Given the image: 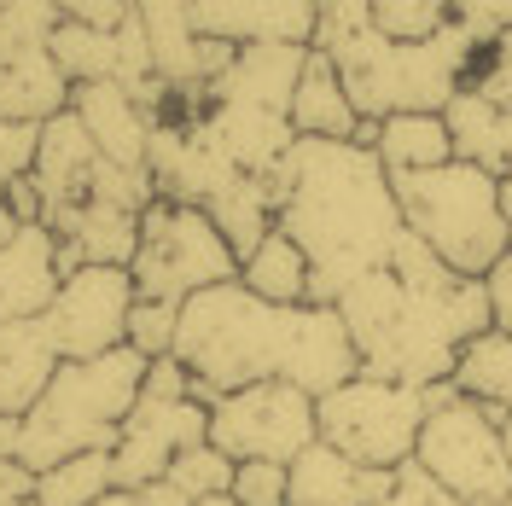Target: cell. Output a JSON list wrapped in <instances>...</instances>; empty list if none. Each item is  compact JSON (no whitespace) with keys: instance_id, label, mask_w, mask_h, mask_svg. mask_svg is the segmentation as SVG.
<instances>
[{"instance_id":"cell-1","label":"cell","mask_w":512,"mask_h":506,"mask_svg":"<svg viewBox=\"0 0 512 506\" xmlns=\"http://www.w3.org/2000/svg\"><path fill=\"white\" fill-rule=\"evenodd\" d=\"M192 379V396L210 408L216 396H233L245 384L286 379L309 396H326L344 379L361 373L355 344L332 303H262L239 280L210 285L181 303L175 320V349H169Z\"/></svg>"},{"instance_id":"cell-2","label":"cell","mask_w":512,"mask_h":506,"mask_svg":"<svg viewBox=\"0 0 512 506\" xmlns=\"http://www.w3.org/2000/svg\"><path fill=\"white\" fill-rule=\"evenodd\" d=\"M274 227L309 256V303H332L361 274L390 262L402 210L384 163L355 140H297L268 175Z\"/></svg>"},{"instance_id":"cell-3","label":"cell","mask_w":512,"mask_h":506,"mask_svg":"<svg viewBox=\"0 0 512 506\" xmlns=\"http://www.w3.org/2000/svg\"><path fill=\"white\" fill-rule=\"evenodd\" d=\"M309 47H320L338 64V82L350 94L355 117L384 123L396 111H443L466 88L483 53V35L448 18L425 41H390L367 24V12L355 0H320V24Z\"/></svg>"},{"instance_id":"cell-4","label":"cell","mask_w":512,"mask_h":506,"mask_svg":"<svg viewBox=\"0 0 512 506\" xmlns=\"http://www.w3.org/2000/svg\"><path fill=\"white\" fill-rule=\"evenodd\" d=\"M140 379H146V355L134 349H105L94 361H59L53 384L35 396L24 413V443H18V466L24 472H47L70 454H94L117 443L123 419L140 402Z\"/></svg>"},{"instance_id":"cell-5","label":"cell","mask_w":512,"mask_h":506,"mask_svg":"<svg viewBox=\"0 0 512 506\" xmlns=\"http://www.w3.org/2000/svg\"><path fill=\"white\" fill-rule=\"evenodd\" d=\"M390 192H396L402 227L431 256H443L454 274H466V280H483L512 251V222L501 216L495 175H483L472 163L390 175Z\"/></svg>"},{"instance_id":"cell-6","label":"cell","mask_w":512,"mask_h":506,"mask_svg":"<svg viewBox=\"0 0 512 506\" xmlns=\"http://www.w3.org/2000/svg\"><path fill=\"white\" fill-rule=\"evenodd\" d=\"M414 466L454 506H507L512 495V460L501 443V413L460 396L454 384L431 390V413L419 425Z\"/></svg>"},{"instance_id":"cell-7","label":"cell","mask_w":512,"mask_h":506,"mask_svg":"<svg viewBox=\"0 0 512 506\" xmlns=\"http://www.w3.org/2000/svg\"><path fill=\"white\" fill-rule=\"evenodd\" d=\"M425 413H431V390L355 373L315 402V437L338 454H350L355 466L396 472L414 460Z\"/></svg>"},{"instance_id":"cell-8","label":"cell","mask_w":512,"mask_h":506,"mask_svg":"<svg viewBox=\"0 0 512 506\" xmlns=\"http://www.w3.org/2000/svg\"><path fill=\"white\" fill-rule=\"evenodd\" d=\"M134 297H158V303H187L210 285L239 280V256L227 251V239L198 204H169L152 198L140 210V245L128 262Z\"/></svg>"},{"instance_id":"cell-9","label":"cell","mask_w":512,"mask_h":506,"mask_svg":"<svg viewBox=\"0 0 512 506\" xmlns=\"http://www.w3.org/2000/svg\"><path fill=\"white\" fill-rule=\"evenodd\" d=\"M309 443H315V396L286 379L245 384L210 402V448H222L233 466L239 460L291 466Z\"/></svg>"},{"instance_id":"cell-10","label":"cell","mask_w":512,"mask_h":506,"mask_svg":"<svg viewBox=\"0 0 512 506\" xmlns=\"http://www.w3.org/2000/svg\"><path fill=\"white\" fill-rule=\"evenodd\" d=\"M53 30L59 12L47 0L0 6V123H47L70 105V82L47 53Z\"/></svg>"},{"instance_id":"cell-11","label":"cell","mask_w":512,"mask_h":506,"mask_svg":"<svg viewBox=\"0 0 512 506\" xmlns=\"http://www.w3.org/2000/svg\"><path fill=\"white\" fill-rule=\"evenodd\" d=\"M128 309H134L128 268H76L59 280L41 326L59 349V361H94L105 349H123Z\"/></svg>"},{"instance_id":"cell-12","label":"cell","mask_w":512,"mask_h":506,"mask_svg":"<svg viewBox=\"0 0 512 506\" xmlns=\"http://www.w3.org/2000/svg\"><path fill=\"white\" fill-rule=\"evenodd\" d=\"M192 443H210V408L198 396H181V402L140 396L134 413L123 419V431H117V443H111V483L117 489H146Z\"/></svg>"},{"instance_id":"cell-13","label":"cell","mask_w":512,"mask_h":506,"mask_svg":"<svg viewBox=\"0 0 512 506\" xmlns=\"http://www.w3.org/2000/svg\"><path fill=\"white\" fill-rule=\"evenodd\" d=\"M146 175H152V192L169 198V204H210L222 187L239 181V169L222 158V146L204 134L198 117H175V123H152V140H146Z\"/></svg>"},{"instance_id":"cell-14","label":"cell","mask_w":512,"mask_h":506,"mask_svg":"<svg viewBox=\"0 0 512 506\" xmlns=\"http://www.w3.org/2000/svg\"><path fill=\"white\" fill-rule=\"evenodd\" d=\"M187 30L198 41H227V47H309L320 24V0H181Z\"/></svg>"},{"instance_id":"cell-15","label":"cell","mask_w":512,"mask_h":506,"mask_svg":"<svg viewBox=\"0 0 512 506\" xmlns=\"http://www.w3.org/2000/svg\"><path fill=\"white\" fill-rule=\"evenodd\" d=\"M94 169H99V146L88 140V128L76 123V111L64 105L59 117H47L41 134H35V163H30V181L41 192V210L59 216L70 204H82L88 187H94ZM41 216V222H47Z\"/></svg>"},{"instance_id":"cell-16","label":"cell","mask_w":512,"mask_h":506,"mask_svg":"<svg viewBox=\"0 0 512 506\" xmlns=\"http://www.w3.org/2000/svg\"><path fill=\"white\" fill-rule=\"evenodd\" d=\"M309 47H280V41H262V47H233L227 70L204 88L210 105H256V111H291V88L303 76Z\"/></svg>"},{"instance_id":"cell-17","label":"cell","mask_w":512,"mask_h":506,"mask_svg":"<svg viewBox=\"0 0 512 506\" xmlns=\"http://www.w3.org/2000/svg\"><path fill=\"white\" fill-rule=\"evenodd\" d=\"M70 111L88 128L99 158L117 169H146V140H152V117L140 111V99L123 82H82L70 88Z\"/></svg>"},{"instance_id":"cell-18","label":"cell","mask_w":512,"mask_h":506,"mask_svg":"<svg viewBox=\"0 0 512 506\" xmlns=\"http://www.w3.org/2000/svg\"><path fill=\"white\" fill-rule=\"evenodd\" d=\"M59 245L41 222L18 227L0 245V326L6 320H41L59 291Z\"/></svg>"},{"instance_id":"cell-19","label":"cell","mask_w":512,"mask_h":506,"mask_svg":"<svg viewBox=\"0 0 512 506\" xmlns=\"http://www.w3.org/2000/svg\"><path fill=\"white\" fill-rule=\"evenodd\" d=\"M291 472V506H379L390 495L396 472H373V466H355L350 454L315 443L303 448L286 466Z\"/></svg>"},{"instance_id":"cell-20","label":"cell","mask_w":512,"mask_h":506,"mask_svg":"<svg viewBox=\"0 0 512 506\" xmlns=\"http://www.w3.org/2000/svg\"><path fill=\"white\" fill-rule=\"evenodd\" d=\"M204 134L222 146V158L239 169V175H274L286 152L297 146V134L280 111H256V105H204Z\"/></svg>"},{"instance_id":"cell-21","label":"cell","mask_w":512,"mask_h":506,"mask_svg":"<svg viewBox=\"0 0 512 506\" xmlns=\"http://www.w3.org/2000/svg\"><path fill=\"white\" fill-rule=\"evenodd\" d=\"M443 128H448V146H454V163H472L483 175H507L512 169V111L489 105L478 88H460L448 99Z\"/></svg>"},{"instance_id":"cell-22","label":"cell","mask_w":512,"mask_h":506,"mask_svg":"<svg viewBox=\"0 0 512 506\" xmlns=\"http://www.w3.org/2000/svg\"><path fill=\"white\" fill-rule=\"evenodd\" d=\"M286 123L297 140H355V105L344 94V82H338V64L326 59L320 47H309V59H303V76H297V88H291V111Z\"/></svg>"},{"instance_id":"cell-23","label":"cell","mask_w":512,"mask_h":506,"mask_svg":"<svg viewBox=\"0 0 512 506\" xmlns=\"http://www.w3.org/2000/svg\"><path fill=\"white\" fill-rule=\"evenodd\" d=\"M59 373V349L47 338L41 320H6L0 326V413H24L35 408V396L53 384Z\"/></svg>"},{"instance_id":"cell-24","label":"cell","mask_w":512,"mask_h":506,"mask_svg":"<svg viewBox=\"0 0 512 506\" xmlns=\"http://www.w3.org/2000/svg\"><path fill=\"white\" fill-rule=\"evenodd\" d=\"M373 158L384 163V175H419V169L454 163L443 111H396V117H384L379 140H373Z\"/></svg>"},{"instance_id":"cell-25","label":"cell","mask_w":512,"mask_h":506,"mask_svg":"<svg viewBox=\"0 0 512 506\" xmlns=\"http://www.w3.org/2000/svg\"><path fill=\"white\" fill-rule=\"evenodd\" d=\"M204 216L216 222V233L227 239V251L245 262V256L274 233V187H268L262 175H239L233 187H222L204 204Z\"/></svg>"},{"instance_id":"cell-26","label":"cell","mask_w":512,"mask_h":506,"mask_svg":"<svg viewBox=\"0 0 512 506\" xmlns=\"http://www.w3.org/2000/svg\"><path fill=\"white\" fill-rule=\"evenodd\" d=\"M454 390L460 396H472V402H483L489 413H501L507 419L512 413V332H478L472 344L460 349V361H454Z\"/></svg>"},{"instance_id":"cell-27","label":"cell","mask_w":512,"mask_h":506,"mask_svg":"<svg viewBox=\"0 0 512 506\" xmlns=\"http://www.w3.org/2000/svg\"><path fill=\"white\" fill-rule=\"evenodd\" d=\"M239 285L256 291L262 303L297 309V303H309V256L297 251L280 227H274V233H268V239L239 262Z\"/></svg>"},{"instance_id":"cell-28","label":"cell","mask_w":512,"mask_h":506,"mask_svg":"<svg viewBox=\"0 0 512 506\" xmlns=\"http://www.w3.org/2000/svg\"><path fill=\"white\" fill-rule=\"evenodd\" d=\"M111 454L94 448V454H70L59 466L35 472V489H30V506H94L99 495H111Z\"/></svg>"},{"instance_id":"cell-29","label":"cell","mask_w":512,"mask_h":506,"mask_svg":"<svg viewBox=\"0 0 512 506\" xmlns=\"http://www.w3.org/2000/svg\"><path fill=\"white\" fill-rule=\"evenodd\" d=\"M367 24L390 41H425L454 18V0H355Z\"/></svg>"},{"instance_id":"cell-30","label":"cell","mask_w":512,"mask_h":506,"mask_svg":"<svg viewBox=\"0 0 512 506\" xmlns=\"http://www.w3.org/2000/svg\"><path fill=\"white\" fill-rule=\"evenodd\" d=\"M169 483L187 495V501H204V495H227V483H233V460H227L222 448H210V443H192L181 448L175 460H169Z\"/></svg>"},{"instance_id":"cell-31","label":"cell","mask_w":512,"mask_h":506,"mask_svg":"<svg viewBox=\"0 0 512 506\" xmlns=\"http://www.w3.org/2000/svg\"><path fill=\"white\" fill-rule=\"evenodd\" d=\"M175 320H181V303H158V297H134L128 309V332L123 344L146 361H163L175 349Z\"/></svg>"},{"instance_id":"cell-32","label":"cell","mask_w":512,"mask_h":506,"mask_svg":"<svg viewBox=\"0 0 512 506\" xmlns=\"http://www.w3.org/2000/svg\"><path fill=\"white\" fill-rule=\"evenodd\" d=\"M227 495L239 506H291V472L274 460H239Z\"/></svg>"},{"instance_id":"cell-33","label":"cell","mask_w":512,"mask_h":506,"mask_svg":"<svg viewBox=\"0 0 512 506\" xmlns=\"http://www.w3.org/2000/svg\"><path fill=\"white\" fill-rule=\"evenodd\" d=\"M466 88H478L489 105L512 111V30H501V35L483 41L478 64H472V76H466Z\"/></svg>"},{"instance_id":"cell-34","label":"cell","mask_w":512,"mask_h":506,"mask_svg":"<svg viewBox=\"0 0 512 506\" xmlns=\"http://www.w3.org/2000/svg\"><path fill=\"white\" fill-rule=\"evenodd\" d=\"M35 134H41V123H0V192L12 187L18 175H30Z\"/></svg>"},{"instance_id":"cell-35","label":"cell","mask_w":512,"mask_h":506,"mask_svg":"<svg viewBox=\"0 0 512 506\" xmlns=\"http://www.w3.org/2000/svg\"><path fill=\"white\" fill-rule=\"evenodd\" d=\"M379 506H454V501L408 460V466H396V483H390V495H384Z\"/></svg>"},{"instance_id":"cell-36","label":"cell","mask_w":512,"mask_h":506,"mask_svg":"<svg viewBox=\"0 0 512 506\" xmlns=\"http://www.w3.org/2000/svg\"><path fill=\"white\" fill-rule=\"evenodd\" d=\"M454 18L489 41V35L512 30V0H454Z\"/></svg>"},{"instance_id":"cell-37","label":"cell","mask_w":512,"mask_h":506,"mask_svg":"<svg viewBox=\"0 0 512 506\" xmlns=\"http://www.w3.org/2000/svg\"><path fill=\"white\" fill-rule=\"evenodd\" d=\"M59 18H76V24H99V30H117L128 18V0H47Z\"/></svg>"},{"instance_id":"cell-38","label":"cell","mask_w":512,"mask_h":506,"mask_svg":"<svg viewBox=\"0 0 512 506\" xmlns=\"http://www.w3.org/2000/svg\"><path fill=\"white\" fill-rule=\"evenodd\" d=\"M483 291H489V320H495V332H512V251L483 274Z\"/></svg>"},{"instance_id":"cell-39","label":"cell","mask_w":512,"mask_h":506,"mask_svg":"<svg viewBox=\"0 0 512 506\" xmlns=\"http://www.w3.org/2000/svg\"><path fill=\"white\" fill-rule=\"evenodd\" d=\"M35 472H24L18 460H0V506H30Z\"/></svg>"},{"instance_id":"cell-40","label":"cell","mask_w":512,"mask_h":506,"mask_svg":"<svg viewBox=\"0 0 512 506\" xmlns=\"http://www.w3.org/2000/svg\"><path fill=\"white\" fill-rule=\"evenodd\" d=\"M134 495H140V506H192L187 495H181V489L169 483V477H158V483H146V489H134Z\"/></svg>"},{"instance_id":"cell-41","label":"cell","mask_w":512,"mask_h":506,"mask_svg":"<svg viewBox=\"0 0 512 506\" xmlns=\"http://www.w3.org/2000/svg\"><path fill=\"white\" fill-rule=\"evenodd\" d=\"M18 443H24V419L0 413V460H18Z\"/></svg>"},{"instance_id":"cell-42","label":"cell","mask_w":512,"mask_h":506,"mask_svg":"<svg viewBox=\"0 0 512 506\" xmlns=\"http://www.w3.org/2000/svg\"><path fill=\"white\" fill-rule=\"evenodd\" d=\"M94 506H140V495H134V489H111V495H99Z\"/></svg>"},{"instance_id":"cell-43","label":"cell","mask_w":512,"mask_h":506,"mask_svg":"<svg viewBox=\"0 0 512 506\" xmlns=\"http://www.w3.org/2000/svg\"><path fill=\"white\" fill-rule=\"evenodd\" d=\"M495 192H501V216L512 222V169L507 175H495Z\"/></svg>"},{"instance_id":"cell-44","label":"cell","mask_w":512,"mask_h":506,"mask_svg":"<svg viewBox=\"0 0 512 506\" xmlns=\"http://www.w3.org/2000/svg\"><path fill=\"white\" fill-rule=\"evenodd\" d=\"M12 233H18V216H12V210H6V198H0V245H6Z\"/></svg>"},{"instance_id":"cell-45","label":"cell","mask_w":512,"mask_h":506,"mask_svg":"<svg viewBox=\"0 0 512 506\" xmlns=\"http://www.w3.org/2000/svg\"><path fill=\"white\" fill-rule=\"evenodd\" d=\"M192 506H239L233 495H204V501H192Z\"/></svg>"},{"instance_id":"cell-46","label":"cell","mask_w":512,"mask_h":506,"mask_svg":"<svg viewBox=\"0 0 512 506\" xmlns=\"http://www.w3.org/2000/svg\"><path fill=\"white\" fill-rule=\"evenodd\" d=\"M501 443H507V460H512V413L501 419Z\"/></svg>"},{"instance_id":"cell-47","label":"cell","mask_w":512,"mask_h":506,"mask_svg":"<svg viewBox=\"0 0 512 506\" xmlns=\"http://www.w3.org/2000/svg\"><path fill=\"white\" fill-rule=\"evenodd\" d=\"M0 6H6V0H0Z\"/></svg>"}]
</instances>
